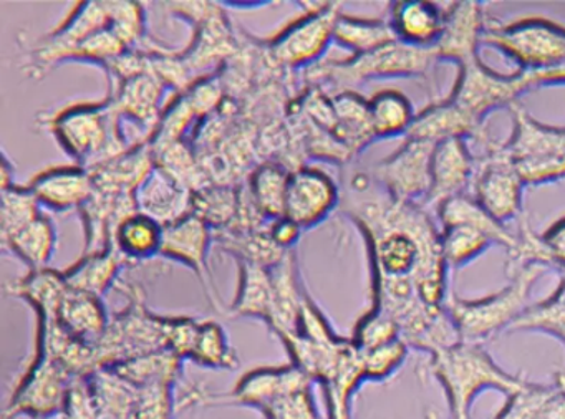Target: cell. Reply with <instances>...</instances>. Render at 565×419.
<instances>
[{"instance_id":"ee69618b","label":"cell","mask_w":565,"mask_h":419,"mask_svg":"<svg viewBox=\"0 0 565 419\" xmlns=\"http://www.w3.org/2000/svg\"><path fill=\"white\" fill-rule=\"evenodd\" d=\"M300 227L297 226L292 221L287 217H280L276 219L274 226L270 227V240L276 244L277 247H289L296 244L299 239Z\"/></svg>"},{"instance_id":"8992f818","label":"cell","mask_w":565,"mask_h":419,"mask_svg":"<svg viewBox=\"0 0 565 419\" xmlns=\"http://www.w3.org/2000/svg\"><path fill=\"white\" fill-rule=\"evenodd\" d=\"M481 45L508 55L519 71L565 72V28L547 19L486 28Z\"/></svg>"},{"instance_id":"836d02e7","label":"cell","mask_w":565,"mask_h":419,"mask_svg":"<svg viewBox=\"0 0 565 419\" xmlns=\"http://www.w3.org/2000/svg\"><path fill=\"white\" fill-rule=\"evenodd\" d=\"M554 391V383L537 385L525 379L521 388L505 396L504 406L492 419H537Z\"/></svg>"},{"instance_id":"d590c367","label":"cell","mask_w":565,"mask_h":419,"mask_svg":"<svg viewBox=\"0 0 565 419\" xmlns=\"http://www.w3.org/2000/svg\"><path fill=\"white\" fill-rule=\"evenodd\" d=\"M366 382L382 383L392 378L409 355V346L402 339L379 348L362 352Z\"/></svg>"},{"instance_id":"2e32d148","label":"cell","mask_w":565,"mask_h":419,"mask_svg":"<svg viewBox=\"0 0 565 419\" xmlns=\"http://www.w3.org/2000/svg\"><path fill=\"white\" fill-rule=\"evenodd\" d=\"M29 190L44 206L67 211L87 204L95 191V180L84 168L61 166L35 176Z\"/></svg>"},{"instance_id":"ab89813d","label":"cell","mask_w":565,"mask_h":419,"mask_svg":"<svg viewBox=\"0 0 565 419\" xmlns=\"http://www.w3.org/2000/svg\"><path fill=\"white\" fill-rule=\"evenodd\" d=\"M97 418V399L90 376L75 378L68 388L67 399L62 409L61 419H95Z\"/></svg>"},{"instance_id":"603a6c76","label":"cell","mask_w":565,"mask_h":419,"mask_svg":"<svg viewBox=\"0 0 565 419\" xmlns=\"http://www.w3.org/2000/svg\"><path fill=\"white\" fill-rule=\"evenodd\" d=\"M439 224H469V226L479 227V229L488 233L494 240L495 246L504 247L505 254L514 249L515 233H512L505 224L499 223L492 217L471 194H459L445 201L441 206L436 210Z\"/></svg>"},{"instance_id":"d4e9b609","label":"cell","mask_w":565,"mask_h":419,"mask_svg":"<svg viewBox=\"0 0 565 419\" xmlns=\"http://www.w3.org/2000/svg\"><path fill=\"white\" fill-rule=\"evenodd\" d=\"M539 332L552 336L565 346V272L558 273L554 293L537 303H531L509 326L508 333Z\"/></svg>"},{"instance_id":"b9f144b4","label":"cell","mask_w":565,"mask_h":419,"mask_svg":"<svg viewBox=\"0 0 565 419\" xmlns=\"http://www.w3.org/2000/svg\"><path fill=\"white\" fill-rule=\"evenodd\" d=\"M545 246L551 250L552 259L555 264V272H565V217L552 224L544 234H542Z\"/></svg>"},{"instance_id":"9a60e30c","label":"cell","mask_w":565,"mask_h":419,"mask_svg":"<svg viewBox=\"0 0 565 419\" xmlns=\"http://www.w3.org/2000/svg\"><path fill=\"white\" fill-rule=\"evenodd\" d=\"M486 31L484 6L476 0L455 2L445 11V29L435 45L441 62H458L479 54Z\"/></svg>"},{"instance_id":"3957f363","label":"cell","mask_w":565,"mask_h":419,"mask_svg":"<svg viewBox=\"0 0 565 419\" xmlns=\"http://www.w3.org/2000/svg\"><path fill=\"white\" fill-rule=\"evenodd\" d=\"M458 78L446 100L451 101L479 130H488L486 121L492 111L511 108L519 98L535 88L565 84V72L518 71L502 75L482 64L479 54L456 64Z\"/></svg>"},{"instance_id":"7bdbcfd3","label":"cell","mask_w":565,"mask_h":419,"mask_svg":"<svg viewBox=\"0 0 565 419\" xmlns=\"http://www.w3.org/2000/svg\"><path fill=\"white\" fill-rule=\"evenodd\" d=\"M555 391L537 419H565V372L555 373Z\"/></svg>"},{"instance_id":"7a4b0ae2","label":"cell","mask_w":565,"mask_h":419,"mask_svg":"<svg viewBox=\"0 0 565 419\" xmlns=\"http://www.w3.org/2000/svg\"><path fill=\"white\" fill-rule=\"evenodd\" d=\"M419 375L441 385L449 419H471L472 402L481 393L495 389L509 396L525 378L502 369L482 343L462 342L429 356Z\"/></svg>"},{"instance_id":"1f68e13d","label":"cell","mask_w":565,"mask_h":419,"mask_svg":"<svg viewBox=\"0 0 565 419\" xmlns=\"http://www.w3.org/2000/svg\"><path fill=\"white\" fill-rule=\"evenodd\" d=\"M289 176L276 164H264L254 171L250 180L253 201L264 216L280 219L286 213V194Z\"/></svg>"},{"instance_id":"cb8c5ba5","label":"cell","mask_w":565,"mask_h":419,"mask_svg":"<svg viewBox=\"0 0 565 419\" xmlns=\"http://www.w3.org/2000/svg\"><path fill=\"white\" fill-rule=\"evenodd\" d=\"M333 41L353 55L370 54L398 42L390 21L383 19H359L339 15Z\"/></svg>"},{"instance_id":"277c9868","label":"cell","mask_w":565,"mask_h":419,"mask_svg":"<svg viewBox=\"0 0 565 419\" xmlns=\"http://www.w3.org/2000/svg\"><path fill=\"white\" fill-rule=\"evenodd\" d=\"M547 270L539 264L519 267L505 273L509 283L504 289L482 299L466 300L449 293L446 309L455 320L461 339L484 345L499 333H508L509 326L531 305L529 297L532 287Z\"/></svg>"},{"instance_id":"e575fe53","label":"cell","mask_w":565,"mask_h":419,"mask_svg":"<svg viewBox=\"0 0 565 419\" xmlns=\"http://www.w3.org/2000/svg\"><path fill=\"white\" fill-rule=\"evenodd\" d=\"M39 201L31 190L9 186L2 193V234L4 240L41 216Z\"/></svg>"},{"instance_id":"f6af8a7d","label":"cell","mask_w":565,"mask_h":419,"mask_svg":"<svg viewBox=\"0 0 565 419\" xmlns=\"http://www.w3.org/2000/svg\"><path fill=\"white\" fill-rule=\"evenodd\" d=\"M426 419H445V416L439 415V412L436 411H428L425 415Z\"/></svg>"},{"instance_id":"74e56055","label":"cell","mask_w":565,"mask_h":419,"mask_svg":"<svg viewBox=\"0 0 565 419\" xmlns=\"http://www.w3.org/2000/svg\"><path fill=\"white\" fill-rule=\"evenodd\" d=\"M260 412L264 419H322L317 409L312 386L280 396Z\"/></svg>"},{"instance_id":"5b68a950","label":"cell","mask_w":565,"mask_h":419,"mask_svg":"<svg viewBox=\"0 0 565 419\" xmlns=\"http://www.w3.org/2000/svg\"><path fill=\"white\" fill-rule=\"evenodd\" d=\"M509 111L514 127L504 148L522 183L542 186L565 180V128L541 123L521 104Z\"/></svg>"},{"instance_id":"d6a6232c","label":"cell","mask_w":565,"mask_h":419,"mask_svg":"<svg viewBox=\"0 0 565 419\" xmlns=\"http://www.w3.org/2000/svg\"><path fill=\"white\" fill-rule=\"evenodd\" d=\"M191 359L204 368L213 369H234L239 363L236 353L231 348L226 332L216 322H201Z\"/></svg>"},{"instance_id":"6da1fadb","label":"cell","mask_w":565,"mask_h":419,"mask_svg":"<svg viewBox=\"0 0 565 419\" xmlns=\"http://www.w3.org/2000/svg\"><path fill=\"white\" fill-rule=\"evenodd\" d=\"M349 214L369 244L372 309L390 316L399 335L415 332L448 302L441 227L428 207L395 200L370 174L353 178Z\"/></svg>"},{"instance_id":"ac0fdd59","label":"cell","mask_w":565,"mask_h":419,"mask_svg":"<svg viewBox=\"0 0 565 419\" xmlns=\"http://www.w3.org/2000/svg\"><path fill=\"white\" fill-rule=\"evenodd\" d=\"M38 315L52 316L72 339L81 340L88 345H94L110 323L100 297L71 289L68 286L54 315L49 313H38Z\"/></svg>"},{"instance_id":"52a82bcc","label":"cell","mask_w":565,"mask_h":419,"mask_svg":"<svg viewBox=\"0 0 565 419\" xmlns=\"http://www.w3.org/2000/svg\"><path fill=\"white\" fill-rule=\"evenodd\" d=\"M439 62L441 58L436 47H416L398 41L370 54L353 55L349 61L335 62L326 68V77L342 88V92H352L355 85L373 78L429 80Z\"/></svg>"},{"instance_id":"7402d4cb","label":"cell","mask_w":565,"mask_h":419,"mask_svg":"<svg viewBox=\"0 0 565 419\" xmlns=\"http://www.w3.org/2000/svg\"><path fill=\"white\" fill-rule=\"evenodd\" d=\"M141 213L157 219L161 226L186 216L188 194L178 181L161 171L151 170L137 193Z\"/></svg>"},{"instance_id":"5bb4252c","label":"cell","mask_w":565,"mask_h":419,"mask_svg":"<svg viewBox=\"0 0 565 419\" xmlns=\"http://www.w3.org/2000/svg\"><path fill=\"white\" fill-rule=\"evenodd\" d=\"M476 157L469 153L468 143L461 138L436 144L431 164V190L425 207L438 210L445 201L471 191Z\"/></svg>"},{"instance_id":"4dcf8cb0","label":"cell","mask_w":565,"mask_h":419,"mask_svg":"<svg viewBox=\"0 0 565 419\" xmlns=\"http://www.w3.org/2000/svg\"><path fill=\"white\" fill-rule=\"evenodd\" d=\"M117 269V256L111 250H102L65 270L64 279L71 289L102 297L114 282Z\"/></svg>"},{"instance_id":"8d00e7d4","label":"cell","mask_w":565,"mask_h":419,"mask_svg":"<svg viewBox=\"0 0 565 419\" xmlns=\"http://www.w3.org/2000/svg\"><path fill=\"white\" fill-rule=\"evenodd\" d=\"M402 339L398 325L390 316L370 309L362 319L356 322L353 330L352 343L360 352H370L386 343Z\"/></svg>"},{"instance_id":"30bf717a","label":"cell","mask_w":565,"mask_h":419,"mask_svg":"<svg viewBox=\"0 0 565 419\" xmlns=\"http://www.w3.org/2000/svg\"><path fill=\"white\" fill-rule=\"evenodd\" d=\"M74 379L47 352L38 348L34 362L12 393L4 419H61Z\"/></svg>"},{"instance_id":"60d3db41","label":"cell","mask_w":565,"mask_h":419,"mask_svg":"<svg viewBox=\"0 0 565 419\" xmlns=\"http://www.w3.org/2000/svg\"><path fill=\"white\" fill-rule=\"evenodd\" d=\"M194 206L196 216L206 224H221L226 223L233 216L234 207H236V200H234L231 191H211V193L201 194L198 196V203Z\"/></svg>"},{"instance_id":"f35d334b","label":"cell","mask_w":565,"mask_h":419,"mask_svg":"<svg viewBox=\"0 0 565 419\" xmlns=\"http://www.w3.org/2000/svg\"><path fill=\"white\" fill-rule=\"evenodd\" d=\"M160 97L161 90L158 88L157 82L140 74L130 78L127 87L121 92L120 101L125 110L130 111L131 115L141 118V120H147L157 111L158 98Z\"/></svg>"},{"instance_id":"7c38bea8","label":"cell","mask_w":565,"mask_h":419,"mask_svg":"<svg viewBox=\"0 0 565 419\" xmlns=\"http://www.w3.org/2000/svg\"><path fill=\"white\" fill-rule=\"evenodd\" d=\"M339 15L340 9L335 4H327L306 19L294 22L287 31L277 35L270 45L276 61L289 67H302L310 62L319 61L333 41Z\"/></svg>"},{"instance_id":"8fae6325","label":"cell","mask_w":565,"mask_h":419,"mask_svg":"<svg viewBox=\"0 0 565 419\" xmlns=\"http://www.w3.org/2000/svg\"><path fill=\"white\" fill-rule=\"evenodd\" d=\"M435 143L405 138V143L380 161L373 180L402 203L423 204L431 190V164Z\"/></svg>"},{"instance_id":"d6986e66","label":"cell","mask_w":565,"mask_h":419,"mask_svg":"<svg viewBox=\"0 0 565 419\" xmlns=\"http://www.w3.org/2000/svg\"><path fill=\"white\" fill-rule=\"evenodd\" d=\"M390 24L403 44L435 47L445 29V11L426 0H399L393 2Z\"/></svg>"},{"instance_id":"4fadbf2b","label":"cell","mask_w":565,"mask_h":419,"mask_svg":"<svg viewBox=\"0 0 565 419\" xmlns=\"http://www.w3.org/2000/svg\"><path fill=\"white\" fill-rule=\"evenodd\" d=\"M339 203V190L323 171L302 168L290 174L284 217L299 227L322 223Z\"/></svg>"},{"instance_id":"9c48e42d","label":"cell","mask_w":565,"mask_h":419,"mask_svg":"<svg viewBox=\"0 0 565 419\" xmlns=\"http://www.w3.org/2000/svg\"><path fill=\"white\" fill-rule=\"evenodd\" d=\"M481 154L476 157L475 178L471 194L492 217L505 224L518 221L524 214L522 210V183L504 143L489 140L482 144Z\"/></svg>"},{"instance_id":"ffe728a7","label":"cell","mask_w":565,"mask_h":419,"mask_svg":"<svg viewBox=\"0 0 565 419\" xmlns=\"http://www.w3.org/2000/svg\"><path fill=\"white\" fill-rule=\"evenodd\" d=\"M335 128L333 137L355 157L376 141L369 100L355 92H340L332 98Z\"/></svg>"},{"instance_id":"44dd1931","label":"cell","mask_w":565,"mask_h":419,"mask_svg":"<svg viewBox=\"0 0 565 419\" xmlns=\"http://www.w3.org/2000/svg\"><path fill=\"white\" fill-rule=\"evenodd\" d=\"M210 246L207 224L196 214H186L181 219L163 226L161 254L203 270Z\"/></svg>"},{"instance_id":"bcb514c9","label":"cell","mask_w":565,"mask_h":419,"mask_svg":"<svg viewBox=\"0 0 565 419\" xmlns=\"http://www.w3.org/2000/svg\"><path fill=\"white\" fill-rule=\"evenodd\" d=\"M343 419H352V418H343Z\"/></svg>"},{"instance_id":"e0dca14e","label":"cell","mask_w":565,"mask_h":419,"mask_svg":"<svg viewBox=\"0 0 565 419\" xmlns=\"http://www.w3.org/2000/svg\"><path fill=\"white\" fill-rule=\"evenodd\" d=\"M108 118L100 108L81 107L65 111L57 123L55 133L65 150L85 161L100 153L107 147Z\"/></svg>"},{"instance_id":"4316f807","label":"cell","mask_w":565,"mask_h":419,"mask_svg":"<svg viewBox=\"0 0 565 419\" xmlns=\"http://www.w3.org/2000/svg\"><path fill=\"white\" fill-rule=\"evenodd\" d=\"M234 315L256 316L269 322L273 312V279L259 264H244L239 292L233 305Z\"/></svg>"},{"instance_id":"484cf974","label":"cell","mask_w":565,"mask_h":419,"mask_svg":"<svg viewBox=\"0 0 565 419\" xmlns=\"http://www.w3.org/2000/svg\"><path fill=\"white\" fill-rule=\"evenodd\" d=\"M370 118L376 140L406 137L416 114L412 101L398 90H382L369 100Z\"/></svg>"},{"instance_id":"f1b7e54d","label":"cell","mask_w":565,"mask_h":419,"mask_svg":"<svg viewBox=\"0 0 565 419\" xmlns=\"http://www.w3.org/2000/svg\"><path fill=\"white\" fill-rule=\"evenodd\" d=\"M163 226L143 213L130 214L117 227L118 249L128 257L147 259L160 253Z\"/></svg>"},{"instance_id":"ba28073f","label":"cell","mask_w":565,"mask_h":419,"mask_svg":"<svg viewBox=\"0 0 565 419\" xmlns=\"http://www.w3.org/2000/svg\"><path fill=\"white\" fill-rule=\"evenodd\" d=\"M97 399L95 419H174L178 401L171 383L135 385L114 369L90 376Z\"/></svg>"},{"instance_id":"f546056e","label":"cell","mask_w":565,"mask_h":419,"mask_svg":"<svg viewBox=\"0 0 565 419\" xmlns=\"http://www.w3.org/2000/svg\"><path fill=\"white\" fill-rule=\"evenodd\" d=\"M6 243L29 266L41 270L51 260L52 254H54L57 236H55L54 224L51 223L49 217L41 214L32 223H29L28 226L12 234L9 239H6Z\"/></svg>"},{"instance_id":"83f0119b","label":"cell","mask_w":565,"mask_h":419,"mask_svg":"<svg viewBox=\"0 0 565 419\" xmlns=\"http://www.w3.org/2000/svg\"><path fill=\"white\" fill-rule=\"evenodd\" d=\"M443 254L449 270L461 269L478 259L494 240L479 227L456 223L441 226Z\"/></svg>"}]
</instances>
